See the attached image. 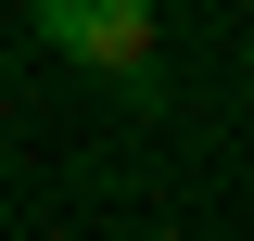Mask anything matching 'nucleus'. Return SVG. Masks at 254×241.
I'll return each mask as SVG.
<instances>
[{
    "label": "nucleus",
    "instance_id": "f257e3e1",
    "mask_svg": "<svg viewBox=\"0 0 254 241\" xmlns=\"http://www.w3.org/2000/svg\"><path fill=\"white\" fill-rule=\"evenodd\" d=\"M26 26H38V51L89 63V76H115V63L153 51V0H26Z\"/></svg>",
    "mask_w": 254,
    "mask_h": 241
}]
</instances>
